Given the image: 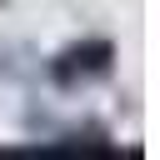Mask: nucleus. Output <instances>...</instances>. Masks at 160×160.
Returning <instances> with one entry per match:
<instances>
[{
    "label": "nucleus",
    "mask_w": 160,
    "mask_h": 160,
    "mask_svg": "<svg viewBox=\"0 0 160 160\" xmlns=\"http://www.w3.org/2000/svg\"><path fill=\"white\" fill-rule=\"evenodd\" d=\"M110 70H115V45H110L105 35L70 40V45H65V50H55V55H50V65H45V75H50V85H55V90H85V85L105 80Z\"/></svg>",
    "instance_id": "1"
},
{
    "label": "nucleus",
    "mask_w": 160,
    "mask_h": 160,
    "mask_svg": "<svg viewBox=\"0 0 160 160\" xmlns=\"http://www.w3.org/2000/svg\"><path fill=\"white\" fill-rule=\"evenodd\" d=\"M40 150H95V155H110L115 145H110V130L105 125H85V130H60V135H50V140H40Z\"/></svg>",
    "instance_id": "2"
}]
</instances>
